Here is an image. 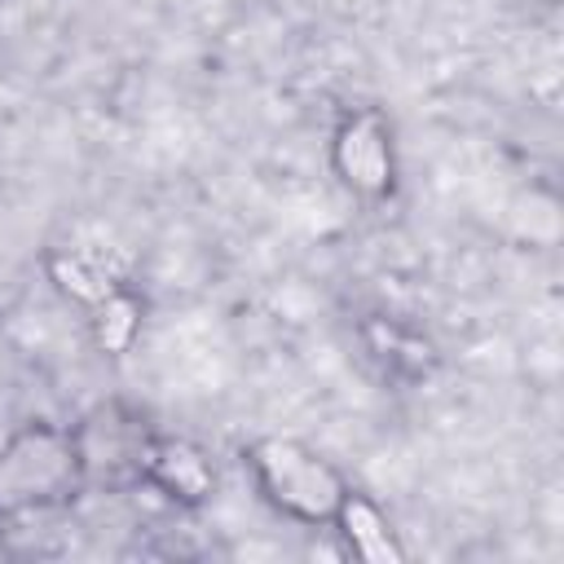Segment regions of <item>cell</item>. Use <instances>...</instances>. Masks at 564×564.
Masks as SVG:
<instances>
[{
    "label": "cell",
    "mask_w": 564,
    "mask_h": 564,
    "mask_svg": "<svg viewBox=\"0 0 564 564\" xmlns=\"http://www.w3.org/2000/svg\"><path fill=\"white\" fill-rule=\"evenodd\" d=\"M84 449L70 432L31 423L0 449V516L57 507L79 489Z\"/></svg>",
    "instance_id": "cell-1"
},
{
    "label": "cell",
    "mask_w": 564,
    "mask_h": 564,
    "mask_svg": "<svg viewBox=\"0 0 564 564\" xmlns=\"http://www.w3.org/2000/svg\"><path fill=\"white\" fill-rule=\"evenodd\" d=\"M247 463H251V476H256V489L264 494V502H273L291 520H308V524L335 520L348 498L344 476L317 449H308L300 441L269 436V441L251 445Z\"/></svg>",
    "instance_id": "cell-2"
},
{
    "label": "cell",
    "mask_w": 564,
    "mask_h": 564,
    "mask_svg": "<svg viewBox=\"0 0 564 564\" xmlns=\"http://www.w3.org/2000/svg\"><path fill=\"white\" fill-rule=\"evenodd\" d=\"M335 172L352 194L379 198L392 189V137L375 110H357L335 132Z\"/></svg>",
    "instance_id": "cell-3"
},
{
    "label": "cell",
    "mask_w": 564,
    "mask_h": 564,
    "mask_svg": "<svg viewBox=\"0 0 564 564\" xmlns=\"http://www.w3.org/2000/svg\"><path fill=\"white\" fill-rule=\"evenodd\" d=\"M150 476L172 494V498H203L212 485V467L203 454L185 441H163L150 449Z\"/></svg>",
    "instance_id": "cell-4"
},
{
    "label": "cell",
    "mask_w": 564,
    "mask_h": 564,
    "mask_svg": "<svg viewBox=\"0 0 564 564\" xmlns=\"http://www.w3.org/2000/svg\"><path fill=\"white\" fill-rule=\"evenodd\" d=\"M335 524L344 529L348 546H352L361 560H397V555H401V551H397V542H392L388 520H383L366 498H357L352 489H348V498H344V507H339Z\"/></svg>",
    "instance_id": "cell-5"
}]
</instances>
